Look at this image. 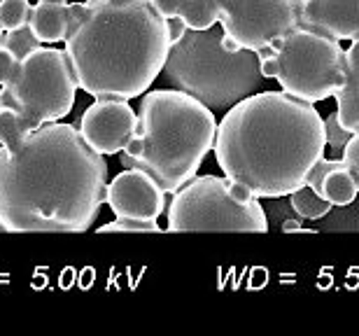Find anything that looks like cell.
I'll return each mask as SVG.
<instances>
[{"mask_svg":"<svg viewBox=\"0 0 359 336\" xmlns=\"http://www.w3.org/2000/svg\"><path fill=\"white\" fill-rule=\"evenodd\" d=\"M138 126V112L124 98H96L80 119V133L98 154H119Z\"/></svg>","mask_w":359,"mask_h":336,"instance_id":"obj_10","label":"cell"},{"mask_svg":"<svg viewBox=\"0 0 359 336\" xmlns=\"http://www.w3.org/2000/svg\"><path fill=\"white\" fill-rule=\"evenodd\" d=\"M107 196V163L80 128L28 131L0 105V224L7 234H82Z\"/></svg>","mask_w":359,"mask_h":336,"instance_id":"obj_1","label":"cell"},{"mask_svg":"<svg viewBox=\"0 0 359 336\" xmlns=\"http://www.w3.org/2000/svg\"><path fill=\"white\" fill-rule=\"evenodd\" d=\"M306 184L318 191L322 199H327L334 208H343V206H353L357 199V184L341 159H322L315 161L311 173L306 177Z\"/></svg>","mask_w":359,"mask_h":336,"instance_id":"obj_13","label":"cell"},{"mask_svg":"<svg viewBox=\"0 0 359 336\" xmlns=\"http://www.w3.org/2000/svg\"><path fill=\"white\" fill-rule=\"evenodd\" d=\"M5 47H10L14 56L21 59V56H26L28 52H33L35 47H40L38 38L33 35L31 26H24V28H17V31H7L3 33V38H0Z\"/></svg>","mask_w":359,"mask_h":336,"instance_id":"obj_20","label":"cell"},{"mask_svg":"<svg viewBox=\"0 0 359 336\" xmlns=\"http://www.w3.org/2000/svg\"><path fill=\"white\" fill-rule=\"evenodd\" d=\"M166 19L177 17L189 31H208L219 21L217 0H152Z\"/></svg>","mask_w":359,"mask_h":336,"instance_id":"obj_16","label":"cell"},{"mask_svg":"<svg viewBox=\"0 0 359 336\" xmlns=\"http://www.w3.org/2000/svg\"><path fill=\"white\" fill-rule=\"evenodd\" d=\"M68 10L63 52L77 87L93 98L145 94L170 52L168 19L152 0H82Z\"/></svg>","mask_w":359,"mask_h":336,"instance_id":"obj_3","label":"cell"},{"mask_svg":"<svg viewBox=\"0 0 359 336\" xmlns=\"http://www.w3.org/2000/svg\"><path fill=\"white\" fill-rule=\"evenodd\" d=\"M0 38H3V28H0Z\"/></svg>","mask_w":359,"mask_h":336,"instance_id":"obj_27","label":"cell"},{"mask_svg":"<svg viewBox=\"0 0 359 336\" xmlns=\"http://www.w3.org/2000/svg\"><path fill=\"white\" fill-rule=\"evenodd\" d=\"M33 35L40 45H56L66 40L70 26V10L68 3H45L38 0L31 7V19H28Z\"/></svg>","mask_w":359,"mask_h":336,"instance_id":"obj_15","label":"cell"},{"mask_svg":"<svg viewBox=\"0 0 359 336\" xmlns=\"http://www.w3.org/2000/svg\"><path fill=\"white\" fill-rule=\"evenodd\" d=\"M334 98L341 124L353 133L359 131V40L346 49V82Z\"/></svg>","mask_w":359,"mask_h":336,"instance_id":"obj_14","label":"cell"},{"mask_svg":"<svg viewBox=\"0 0 359 336\" xmlns=\"http://www.w3.org/2000/svg\"><path fill=\"white\" fill-rule=\"evenodd\" d=\"M283 231H301V234H308V231H313V229H304L299 220H285V222H283Z\"/></svg>","mask_w":359,"mask_h":336,"instance_id":"obj_25","label":"cell"},{"mask_svg":"<svg viewBox=\"0 0 359 336\" xmlns=\"http://www.w3.org/2000/svg\"><path fill=\"white\" fill-rule=\"evenodd\" d=\"M17 56H14V52L10 47H5L3 42H0V87L10 80V75H12V70L14 66H17Z\"/></svg>","mask_w":359,"mask_h":336,"instance_id":"obj_23","label":"cell"},{"mask_svg":"<svg viewBox=\"0 0 359 336\" xmlns=\"http://www.w3.org/2000/svg\"><path fill=\"white\" fill-rule=\"evenodd\" d=\"M215 112L180 89L145 91L138 108V126L119 152L121 168L147 173L166 194H175L212 152Z\"/></svg>","mask_w":359,"mask_h":336,"instance_id":"obj_4","label":"cell"},{"mask_svg":"<svg viewBox=\"0 0 359 336\" xmlns=\"http://www.w3.org/2000/svg\"><path fill=\"white\" fill-rule=\"evenodd\" d=\"M259 61L264 80H276L283 91L308 103L334 98L346 82V49L341 42L304 26L259 52Z\"/></svg>","mask_w":359,"mask_h":336,"instance_id":"obj_6","label":"cell"},{"mask_svg":"<svg viewBox=\"0 0 359 336\" xmlns=\"http://www.w3.org/2000/svg\"><path fill=\"white\" fill-rule=\"evenodd\" d=\"M168 31H170V45H175L177 40H182V38H184V33L189 31V28L184 26V21H182V19L170 17V19H168Z\"/></svg>","mask_w":359,"mask_h":336,"instance_id":"obj_24","label":"cell"},{"mask_svg":"<svg viewBox=\"0 0 359 336\" xmlns=\"http://www.w3.org/2000/svg\"><path fill=\"white\" fill-rule=\"evenodd\" d=\"M77 89L66 52L40 45L17 61L10 80L0 87V105L17 112L28 131H35L66 117Z\"/></svg>","mask_w":359,"mask_h":336,"instance_id":"obj_8","label":"cell"},{"mask_svg":"<svg viewBox=\"0 0 359 336\" xmlns=\"http://www.w3.org/2000/svg\"><path fill=\"white\" fill-rule=\"evenodd\" d=\"M166 231L266 234L269 217L252 191L217 175L191 177L168 203Z\"/></svg>","mask_w":359,"mask_h":336,"instance_id":"obj_7","label":"cell"},{"mask_svg":"<svg viewBox=\"0 0 359 336\" xmlns=\"http://www.w3.org/2000/svg\"><path fill=\"white\" fill-rule=\"evenodd\" d=\"M301 26L334 40H359V0H304Z\"/></svg>","mask_w":359,"mask_h":336,"instance_id":"obj_12","label":"cell"},{"mask_svg":"<svg viewBox=\"0 0 359 336\" xmlns=\"http://www.w3.org/2000/svg\"><path fill=\"white\" fill-rule=\"evenodd\" d=\"M290 206L301 220H313V222L325 220L329 213L334 210V206L329 203L327 199H322L311 184H304V187H299L297 191H292Z\"/></svg>","mask_w":359,"mask_h":336,"instance_id":"obj_17","label":"cell"},{"mask_svg":"<svg viewBox=\"0 0 359 336\" xmlns=\"http://www.w3.org/2000/svg\"><path fill=\"white\" fill-rule=\"evenodd\" d=\"M161 224L156 220H121L117 217L114 222H107L98 227V234H161Z\"/></svg>","mask_w":359,"mask_h":336,"instance_id":"obj_19","label":"cell"},{"mask_svg":"<svg viewBox=\"0 0 359 336\" xmlns=\"http://www.w3.org/2000/svg\"><path fill=\"white\" fill-rule=\"evenodd\" d=\"M224 31H187L170 45L163 63V80L215 110H229L243 98L262 91L264 75L259 54L250 49L229 52L222 47Z\"/></svg>","mask_w":359,"mask_h":336,"instance_id":"obj_5","label":"cell"},{"mask_svg":"<svg viewBox=\"0 0 359 336\" xmlns=\"http://www.w3.org/2000/svg\"><path fill=\"white\" fill-rule=\"evenodd\" d=\"M105 201L121 220H159L168 206L166 191L135 168H124L107 182Z\"/></svg>","mask_w":359,"mask_h":336,"instance_id":"obj_11","label":"cell"},{"mask_svg":"<svg viewBox=\"0 0 359 336\" xmlns=\"http://www.w3.org/2000/svg\"><path fill=\"white\" fill-rule=\"evenodd\" d=\"M341 161L346 163V168L350 170L359 191V131H355L353 138L348 140V145L341 149Z\"/></svg>","mask_w":359,"mask_h":336,"instance_id":"obj_22","label":"cell"},{"mask_svg":"<svg viewBox=\"0 0 359 336\" xmlns=\"http://www.w3.org/2000/svg\"><path fill=\"white\" fill-rule=\"evenodd\" d=\"M325 147V119L315 103L280 89L257 91L229 108L212 152L229 180L257 199H280L304 187Z\"/></svg>","mask_w":359,"mask_h":336,"instance_id":"obj_2","label":"cell"},{"mask_svg":"<svg viewBox=\"0 0 359 336\" xmlns=\"http://www.w3.org/2000/svg\"><path fill=\"white\" fill-rule=\"evenodd\" d=\"M31 3L28 0H0V28L3 33L28 26Z\"/></svg>","mask_w":359,"mask_h":336,"instance_id":"obj_18","label":"cell"},{"mask_svg":"<svg viewBox=\"0 0 359 336\" xmlns=\"http://www.w3.org/2000/svg\"><path fill=\"white\" fill-rule=\"evenodd\" d=\"M45 3H68V0H45Z\"/></svg>","mask_w":359,"mask_h":336,"instance_id":"obj_26","label":"cell"},{"mask_svg":"<svg viewBox=\"0 0 359 336\" xmlns=\"http://www.w3.org/2000/svg\"><path fill=\"white\" fill-rule=\"evenodd\" d=\"M325 135H327V145L341 152V149L348 145V140L353 138V131H348V128L341 124L339 112H332L325 119Z\"/></svg>","mask_w":359,"mask_h":336,"instance_id":"obj_21","label":"cell"},{"mask_svg":"<svg viewBox=\"0 0 359 336\" xmlns=\"http://www.w3.org/2000/svg\"><path fill=\"white\" fill-rule=\"evenodd\" d=\"M222 47L264 52L301 26L304 0H217Z\"/></svg>","mask_w":359,"mask_h":336,"instance_id":"obj_9","label":"cell"},{"mask_svg":"<svg viewBox=\"0 0 359 336\" xmlns=\"http://www.w3.org/2000/svg\"><path fill=\"white\" fill-rule=\"evenodd\" d=\"M0 231H5V229H3V224H0Z\"/></svg>","mask_w":359,"mask_h":336,"instance_id":"obj_28","label":"cell"}]
</instances>
